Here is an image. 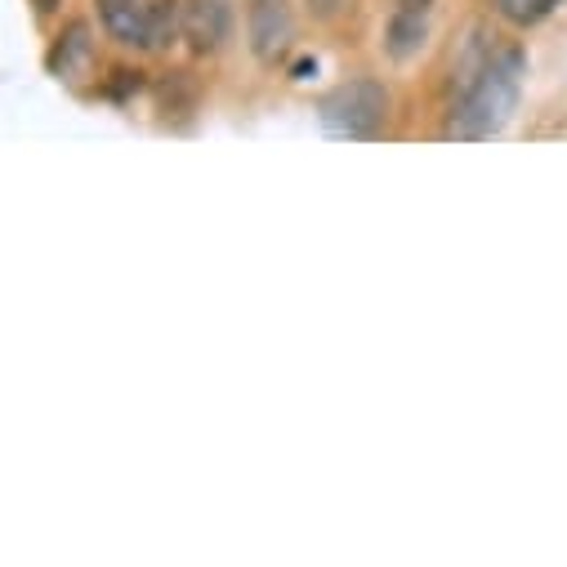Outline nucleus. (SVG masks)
I'll return each mask as SVG.
<instances>
[{
	"label": "nucleus",
	"instance_id": "obj_1",
	"mask_svg": "<svg viewBox=\"0 0 567 567\" xmlns=\"http://www.w3.org/2000/svg\"><path fill=\"white\" fill-rule=\"evenodd\" d=\"M523 72H527V59H523L518 45L492 50V59H487L483 72L470 81V90L456 94L443 134H447V138H461V144H478V138L501 134V130L509 125L514 107H518Z\"/></svg>",
	"mask_w": 567,
	"mask_h": 567
},
{
	"label": "nucleus",
	"instance_id": "obj_7",
	"mask_svg": "<svg viewBox=\"0 0 567 567\" xmlns=\"http://www.w3.org/2000/svg\"><path fill=\"white\" fill-rule=\"evenodd\" d=\"M492 6H496V14L509 19L514 28H532V23H540L554 6H563V0H492Z\"/></svg>",
	"mask_w": 567,
	"mask_h": 567
},
{
	"label": "nucleus",
	"instance_id": "obj_8",
	"mask_svg": "<svg viewBox=\"0 0 567 567\" xmlns=\"http://www.w3.org/2000/svg\"><path fill=\"white\" fill-rule=\"evenodd\" d=\"M393 14H415V19H430V14H434V0H393Z\"/></svg>",
	"mask_w": 567,
	"mask_h": 567
},
{
	"label": "nucleus",
	"instance_id": "obj_6",
	"mask_svg": "<svg viewBox=\"0 0 567 567\" xmlns=\"http://www.w3.org/2000/svg\"><path fill=\"white\" fill-rule=\"evenodd\" d=\"M94 10L107 28L112 41L134 45V50H148L153 37V0H94Z\"/></svg>",
	"mask_w": 567,
	"mask_h": 567
},
{
	"label": "nucleus",
	"instance_id": "obj_4",
	"mask_svg": "<svg viewBox=\"0 0 567 567\" xmlns=\"http://www.w3.org/2000/svg\"><path fill=\"white\" fill-rule=\"evenodd\" d=\"M179 19L184 41L197 54H215L233 37V0H179Z\"/></svg>",
	"mask_w": 567,
	"mask_h": 567
},
{
	"label": "nucleus",
	"instance_id": "obj_5",
	"mask_svg": "<svg viewBox=\"0 0 567 567\" xmlns=\"http://www.w3.org/2000/svg\"><path fill=\"white\" fill-rule=\"evenodd\" d=\"M94 63H99V54H94L90 28H85V23H68V28L54 37L50 72H54L63 85H72V90H85V81L94 76Z\"/></svg>",
	"mask_w": 567,
	"mask_h": 567
},
{
	"label": "nucleus",
	"instance_id": "obj_2",
	"mask_svg": "<svg viewBox=\"0 0 567 567\" xmlns=\"http://www.w3.org/2000/svg\"><path fill=\"white\" fill-rule=\"evenodd\" d=\"M318 116L331 134H344V138H375L389 121V90L375 81V76H353V81H340L336 90L322 94L318 103Z\"/></svg>",
	"mask_w": 567,
	"mask_h": 567
},
{
	"label": "nucleus",
	"instance_id": "obj_9",
	"mask_svg": "<svg viewBox=\"0 0 567 567\" xmlns=\"http://www.w3.org/2000/svg\"><path fill=\"white\" fill-rule=\"evenodd\" d=\"M54 6H59V0H37V10H41V14H50Z\"/></svg>",
	"mask_w": 567,
	"mask_h": 567
},
{
	"label": "nucleus",
	"instance_id": "obj_3",
	"mask_svg": "<svg viewBox=\"0 0 567 567\" xmlns=\"http://www.w3.org/2000/svg\"><path fill=\"white\" fill-rule=\"evenodd\" d=\"M246 41L250 54L277 68L296 45V10L291 0H246Z\"/></svg>",
	"mask_w": 567,
	"mask_h": 567
}]
</instances>
